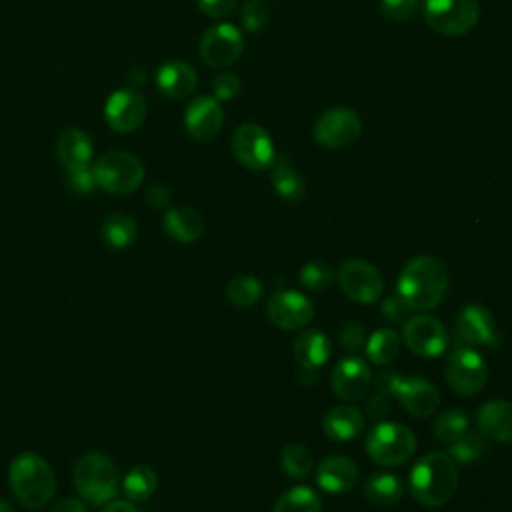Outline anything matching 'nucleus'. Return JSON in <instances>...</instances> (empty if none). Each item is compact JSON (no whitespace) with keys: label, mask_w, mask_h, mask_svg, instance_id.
Segmentation results:
<instances>
[{"label":"nucleus","mask_w":512,"mask_h":512,"mask_svg":"<svg viewBox=\"0 0 512 512\" xmlns=\"http://www.w3.org/2000/svg\"><path fill=\"white\" fill-rule=\"evenodd\" d=\"M450 274L446 264L430 254L408 260L398 276L396 294L414 312L434 310L446 296Z\"/></svg>","instance_id":"obj_1"},{"label":"nucleus","mask_w":512,"mask_h":512,"mask_svg":"<svg viewBox=\"0 0 512 512\" xmlns=\"http://www.w3.org/2000/svg\"><path fill=\"white\" fill-rule=\"evenodd\" d=\"M456 488V462L444 452L424 454L410 470L408 490L412 498L426 508L444 506L454 496Z\"/></svg>","instance_id":"obj_2"},{"label":"nucleus","mask_w":512,"mask_h":512,"mask_svg":"<svg viewBox=\"0 0 512 512\" xmlns=\"http://www.w3.org/2000/svg\"><path fill=\"white\" fill-rule=\"evenodd\" d=\"M8 482L16 500L32 510L44 508L56 492L54 470L36 452H22L10 462Z\"/></svg>","instance_id":"obj_3"},{"label":"nucleus","mask_w":512,"mask_h":512,"mask_svg":"<svg viewBox=\"0 0 512 512\" xmlns=\"http://www.w3.org/2000/svg\"><path fill=\"white\" fill-rule=\"evenodd\" d=\"M74 486L90 504H106L118 488V472L114 462L102 452H86L74 464Z\"/></svg>","instance_id":"obj_4"},{"label":"nucleus","mask_w":512,"mask_h":512,"mask_svg":"<svg viewBox=\"0 0 512 512\" xmlns=\"http://www.w3.org/2000/svg\"><path fill=\"white\" fill-rule=\"evenodd\" d=\"M380 392L392 394L404 412L416 418L430 416L440 406L438 388L418 376H402L398 372H382L376 378Z\"/></svg>","instance_id":"obj_5"},{"label":"nucleus","mask_w":512,"mask_h":512,"mask_svg":"<svg viewBox=\"0 0 512 512\" xmlns=\"http://www.w3.org/2000/svg\"><path fill=\"white\" fill-rule=\"evenodd\" d=\"M364 448L376 464L400 466L412 458L416 450V436L404 424L384 420L370 428Z\"/></svg>","instance_id":"obj_6"},{"label":"nucleus","mask_w":512,"mask_h":512,"mask_svg":"<svg viewBox=\"0 0 512 512\" xmlns=\"http://www.w3.org/2000/svg\"><path fill=\"white\" fill-rule=\"evenodd\" d=\"M96 186L108 194H130L134 192L144 180V166L142 162L124 150H112L102 154L94 168Z\"/></svg>","instance_id":"obj_7"},{"label":"nucleus","mask_w":512,"mask_h":512,"mask_svg":"<svg viewBox=\"0 0 512 512\" xmlns=\"http://www.w3.org/2000/svg\"><path fill=\"white\" fill-rule=\"evenodd\" d=\"M478 0H424L426 24L444 36H462L478 22Z\"/></svg>","instance_id":"obj_8"},{"label":"nucleus","mask_w":512,"mask_h":512,"mask_svg":"<svg viewBox=\"0 0 512 512\" xmlns=\"http://www.w3.org/2000/svg\"><path fill=\"white\" fill-rule=\"evenodd\" d=\"M448 386L460 396L478 394L488 380V366L484 358L470 346H456L444 366Z\"/></svg>","instance_id":"obj_9"},{"label":"nucleus","mask_w":512,"mask_h":512,"mask_svg":"<svg viewBox=\"0 0 512 512\" xmlns=\"http://www.w3.org/2000/svg\"><path fill=\"white\" fill-rule=\"evenodd\" d=\"M340 290L358 304H372L384 292V278L376 266L362 258H348L336 274Z\"/></svg>","instance_id":"obj_10"},{"label":"nucleus","mask_w":512,"mask_h":512,"mask_svg":"<svg viewBox=\"0 0 512 512\" xmlns=\"http://www.w3.org/2000/svg\"><path fill=\"white\" fill-rule=\"evenodd\" d=\"M402 342L420 358H438L448 346V332L446 326L426 312L414 314L404 320Z\"/></svg>","instance_id":"obj_11"},{"label":"nucleus","mask_w":512,"mask_h":512,"mask_svg":"<svg viewBox=\"0 0 512 512\" xmlns=\"http://www.w3.org/2000/svg\"><path fill=\"white\" fill-rule=\"evenodd\" d=\"M232 152L236 160L248 170H266L276 162V150L270 134L254 124H242L232 136Z\"/></svg>","instance_id":"obj_12"},{"label":"nucleus","mask_w":512,"mask_h":512,"mask_svg":"<svg viewBox=\"0 0 512 512\" xmlns=\"http://www.w3.org/2000/svg\"><path fill=\"white\" fill-rule=\"evenodd\" d=\"M312 134L322 148H344L362 134V120L352 108L336 106L316 120Z\"/></svg>","instance_id":"obj_13"},{"label":"nucleus","mask_w":512,"mask_h":512,"mask_svg":"<svg viewBox=\"0 0 512 512\" xmlns=\"http://www.w3.org/2000/svg\"><path fill=\"white\" fill-rule=\"evenodd\" d=\"M266 314L280 330H302L314 318V304L306 294L286 288L268 298Z\"/></svg>","instance_id":"obj_14"},{"label":"nucleus","mask_w":512,"mask_h":512,"mask_svg":"<svg viewBox=\"0 0 512 512\" xmlns=\"http://www.w3.org/2000/svg\"><path fill=\"white\" fill-rule=\"evenodd\" d=\"M244 50V36L234 24H216L200 40V58L214 68L234 64Z\"/></svg>","instance_id":"obj_15"},{"label":"nucleus","mask_w":512,"mask_h":512,"mask_svg":"<svg viewBox=\"0 0 512 512\" xmlns=\"http://www.w3.org/2000/svg\"><path fill=\"white\" fill-rule=\"evenodd\" d=\"M456 340L462 346H494L498 340L492 312L482 304H466L454 322Z\"/></svg>","instance_id":"obj_16"},{"label":"nucleus","mask_w":512,"mask_h":512,"mask_svg":"<svg viewBox=\"0 0 512 512\" xmlns=\"http://www.w3.org/2000/svg\"><path fill=\"white\" fill-rule=\"evenodd\" d=\"M330 386L340 400H360L372 386V372L368 362L360 356H346L338 360L330 374Z\"/></svg>","instance_id":"obj_17"},{"label":"nucleus","mask_w":512,"mask_h":512,"mask_svg":"<svg viewBox=\"0 0 512 512\" xmlns=\"http://www.w3.org/2000/svg\"><path fill=\"white\" fill-rule=\"evenodd\" d=\"M106 122L116 132H132L146 118V100L136 90H116L104 106Z\"/></svg>","instance_id":"obj_18"},{"label":"nucleus","mask_w":512,"mask_h":512,"mask_svg":"<svg viewBox=\"0 0 512 512\" xmlns=\"http://www.w3.org/2000/svg\"><path fill=\"white\" fill-rule=\"evenodd\" d=\"M224 122V112L220 100L214 96H196L184 114V124L188 134L198 142L212 140Z\"/></svg>","instance_id":"obj_19"},{"label":"nucleus","mask_w":512,"mask_h":512,"mask_svg":"<svg viewBox=\"0 0 512 512\" xmlns=\"http://www.w3.org/2000/svg\"><path fill=\"white\" fill-rule=\"evenodd\" d=\"M476 428L490 440L510 444L512 442V402L508 400H488L474 416Z\"/></svg>","instance_id":"obj_20"},{"label":"nucleus","mask_w":512,"mask_h":512,"mask_svg":"<svg viewBox=\"0 0 512 512\" xmlns=\"http://www.w3.org/2000/svg\"><path fill=\"white\" fill-rule=\"evenodd\" d=\"M358 482V466L340 454L326 456L316 468V484L328 494H342Z\"/></svg>","instance_id":"obj_21"},{"label":"nucleus","mask_w":512,"mask_h":512,"mask_svg":"<svg viewBox=\"0 0 512 512\" xmlns=\"http://www.w3.org/2000/svg\"><path fill=\"white\" fill-rule=\"evenodd\" d=\"M294 360L304 370H318L332 354L330 340L320 330H302L292 342Z\"/></svg>","instance_id":"obj_22"},{"label":"nucleus","mask_w":512,"mask_h":512,"mask_svg":"<svg viewBox=\"0 0 512 512\" xmlns=\"http://www.w3.org/2000/svg\"><path fill=\"white\" fill-rule=\"evenodd\" d=\"M156 84L168 98H186L196 90L198 78L188 62L168 60L160 66L156 74Z\"/></svg>","instance_id":"obj_23"},{"label":"nucleus","mask_w":512,"mask_h":512,"mask_svg":"<svg viewBox=\"0 0 512 512\" xmlns=\"http://www.w3.org/2000/svg\"><path fill=\"white\" fill-rule=\"evenodd\" d=\"M322 430L334 442H352L364 430V414L356 406H334L326 412Z\"/></svg>","instance_id":"obj_24"},{"label":"nucleus","mask_w":512,"mask_h":512,"mask_svg":"<svg viewBox=\"0 0 512 512\" xmlns=\"http://www.w3.org/2000/svg\"><path fill=\"white\" fill-rule=\"evenodd\" d=\"M56 156L68 172L88 168L92 160V142L82 130L68 128L56 142Z\"/></svg>","instance_id":"obj_25"},{"label":"nucleus","mask_w":512,"mask_h":512,"mask_svg":"<svg viewBox=\"0 0 512 512\" xmlns=\"http://www.w3.org/2000/svg\"><path fill=\"white\" fill-rule=\"evenodd\" d=\"M162 226L170 238L184 242V244L196 242L198 238H202V234L206 230L204 218L200 216V212H196L194 208H188V206L170 208L164 214Z\"/></svg>","instance_id":"obj_26"},{"label":"nucleus","mask_w":512,"mask_h":512,"mask_svg":"<svg viewBox=\"0 0 512 512\" xmlns=\"http://www.w3.org/2000/svg\"><path fill=\"white\" fill-rule=\"evenodd\" d=\"M404 494V482L386 470L372 472L364 482V496L370 504L380 508H390L400 502Z\"/></svg>","instance_id":"obj_27"},{"label":"nucleus","mask_w":512,"mask_h":512,"mask_svg":"<svg viewBox=\"0 0 512 512\" xmlns=\"http://www.w3.org/2000/svg\"><path fill=\"white\" fill-rule=\"evenodd\" d=\"M274 170H272V188L274 192L288 200V202H298L304 198L306 194V182L304 178L300 176V172H296L284 158L280 160L276 156V162L272 164Z\"/></svg>","instance_id":"obj_28"},{"label":"nucleus","mask_w":512,"mask_h":512,"mask_svg":"<svg viewBox=\"0 0 512 512\" xmlns=\"http://www.w3.org/2000/svg\"><path fill=\"white\" fill-rule=\"evenodd\" d=\"M402 338L392 328H380L366 340V358L378 366L390 364L400 352Z\"/></svg>","instance_id":"obj_29"},{"label":"nucleus","mask_w":512,"mask_h":512,"mask_svg":"<svg viewBox=\"0 0 512 512\" xmlns=\"http://www.w3.org/2000/svg\"><path fill=\"white\" fill-rule=\"evenodd\" d=\"M138 234L136 220L128 214H110L102 224V238L114 250L128 248Z\"/></svg>","instance_id":"obj_30"},{"label":"nucleus","mask_w":512,"mask_h":512,"mask_svg":"<svg viewBox=\"0 0 512 512\" xmlns=\"http://www.w3.org/2000/svg\"><path fill=\"white\" fill-rule=\"evenodd\" d=\"M156 486H158V476L146 464H138V466L130 468V472L122 480L124 494L128 496L130 502L148 500L156 492Z\"/></svg>","instance_id":"obj_31"},{"label":"nucleus","mask_w":512,"mask_h":512,"mask_svg":"<svg viewBox=\"0 0 512 512\" xmlns=\"http://www.w3.org/2000/svg\"><path fill=\"white\" fill-rule=\"evenodd\" d=\"M322 500L310 486H292L274 504L272 512H320Z\"/></svg>","instance_id":"obj_32"},{"label":"nucleus","mask_w":512,"mask_h":512,"mask_svg":"<svg viewBox=\"0 0 512 512\" xmlns=\"http://www.w3.org/2000/svg\"><path fill=\"white\" fill-rule=\"evenodd\" d=\"M488 438L484 434H480L478 430L476 432H470L466 430L464 434H460L456 440L448 442V456L454 460V462H460V464H472L476 460H480L484 456V452L488 450Z\"/></svg>","instance_id":"obj_33"},{"label":"nucleus","mask_w":512,"mask_h":512,"mask_svg":"<svg viewBox=\"0 0 512 512\" xmlns=\"http://www.w3.org/2000/svg\"><path fill=\"white\" fill-rule=\"evenodd\" d=\"M264 294V284L250 274L234 276L226 286V298L236 308L254 306Z\"/></svg>","instance_id":"obj_34"},{"label":"nucleus","mask_w":512,"mask_h":512,"mask_svg":"<svg viewBox=\"0 0 512 512\" xmlns=\"http://www.w3.org/2000/svg\"><path fill=\"white\" fill-rule=\"evenodd\" d=\"M432 430H434V436L438 440L448 444V442L456 440L460 434H464L468 430V414L458 406L446 408L436 416V420L432 424Z\"/></svg>","instance_id":"obj_35"},{"label":"nucleus","mask_w":512,"mask_h":512,"mask_svg":"<svg viewBox=\"0 0 512 512\" xmlns=\"http://www.w3.org/2000/svg\"><path fill=\"white\" fill-rule=\"evenodd\" d=\"M280 464H282V470L286 472V476L294 478V480L306 478L314 468L312 452L302 444H288L282 450Z\"/></svg>","instance_id":"obj_36"},{"label":"nucleus","mask_w":512,"mask_h":512,"mask_svg":"<svg viewBox=\"0 0 512 512\" xmlns=\"http://www.w3.org/2000/svg\"><path fill=\"white\" fill-rule=\"evenodd\" d=\"M334 280V272L330 270L328 264L320 262V260H312L306 262L300 268V284L312 292H322L326 290Z\"/></svg>","instance_id":"obj_37"},{"label":"nucleus","mask_w":512,"mask_h":512,"mask_svg":"<svg viewBox=\"0 0 512 512\" xmlns=\"http://www.w3.org/2000/svg\"><path fill=\"white\" fill-rule=\"evenodd\" d=\"M270 18V8L264 0H248L244 6H242V24H244V30L254 34L258 32Z\"/></svg>","instance_id":"obj_38"},{"label":"nucleus","mask_w":512,"mask_h":512,"mask_svg":"<svg viewBox=\"0 0 512 512\" xmlns=\"http://www.w3.org/2000/svg\"><path fill=\"white\" fill-rule=\"evenodd\" d=\"M418 4L420 0H380V12L388 20L404 22L416 14Z\"/></svg>","instance_id":"obj_39"},{"label":"nucleus","mask_w":512,"mask_h":512,"mask_svg":"<svg viewBox=\"0 0 512 512\" xmlns=\"http://www.w3.org/2000/svg\"><path fill=\"white\" fill-rule=\"evenodd\" d=\"M212 92L216 100H232L240 92V78L232 72H222L214 78Z\"/></svg>","instance_id":"obj_40"},{"label":"nucleus","mask_w":512,"mask_h":512,"mask_svg":"<svg viewBox=\"0 0 512 512\" xmlns=\"http://www.w3.org/2000/svg\"><path fill=\"white\" fill-rule=\"evenodd\" d=\"M340 342L346 350L350 352H356L360 350L364 344H366V330H364V324L358 322V320H350L342 326L340 330Z\"/></svg>","instance_id":"obj_41"},{"label":"nucleus","mask_w":512,"mask_h":512,"mask_svg":"<svg viewBox=\"0 0 512 512\" xmlns=\"http://www.w3.org/2000/svg\"><path fill=\"white\" fill-rule=\"evenodd\" d=\"M68 186L76 194H88L96 186L92 168L88 166V168H80V170L68 172Z\"/></svg>","instance_id":"obj_42"},{"label":"nucleus","mask_w":512,"mask_h":512,"mask_svg":"<svg viewBox=\"0 0 512 512\" xmlns=\"http://www.w3.org/2000/svg\"><path fill=\"white\" fill-rule=\"evenodd\" d=\"M198 6L210 18H224L236 8V0H198Z\"/></svg>","instance_id":"obj_43"},{"label":"nucleus","mask_w":512,"mask_h":512,"mask_svg":"<svg viewBox=\"0 0 512 512\" xmlns=\"http://www.w3.org/2000/svg\"><path fill=\"white\" fill-rule=\"evenodd\" d=\"M146 202H148L150 208L160 210V208L168 206V202H170V190H168L164 184H152V186L146 190Z\"/></svg>","instance_id":"obj_44"},{"label":"nucleus","mask_w":512,"mask_h":512,"mask_svg":"<svg viewBox=\"0 0 512 512\" xmlns=\"http://www.w3.org/2000/svg\"><path fill=\"white\" fill-rule=\"evenodd\" d=\"M382 312L386 318L390 320H404L406 312H408V306L398 298V294H394L392 298H386L384 304H382Z\"/></svg>","instance_id":"obj_45"},{"label":"nucleus","mask_w":512,"mask_h":512,"mask_svg":"<svg viewBox=\"0 0 512 512\" xmlns=\"http://www.w3.org/2000/svg\"><path fill=\"white\" fill-rule=\"evenodd\" d=\"M368 412H370V416H374V418L384 416V414L388 412V394L378 392V394L368 402Z\"/></svg>","instance_id":"obj_46"},{"label":"nucleus","mask_w":512,"mask_h":512,"mask_svg":"<svg viewBox=\"0 0 512 512\" xmlns=\"http://www.w3.org/2000/svg\"><path fill=\"white\" fill-rule=\"evenodd\" d=\"M50 512H86V506L76 498H62L50 508Z\"/></svg>","instance_id":"obj_47"},{"label":"nucleus","mask_w":512,"mask_h":512,"mask_svg":"<svg viewBox=\"0 0 512 512\" xmlns=\"http://www.w3.org/2000/svg\"><path fill=\"white\" fill-rule=\"evenodd\" d=\"M102 512H138V508L132 502L116 500V502H106Z\"/></svg>","instance_id":"obj_48"},{"label":"nucleus","mask_w":512,"mask_h":512,"mask_svg":"<svg viewBox=\"0 0 512 512\" xmlns=\"http://www.w3.org/2000/svg\"><path fill=\"white\" fill-rule=\"evenodd\" d=\"M130 78H132V84H142L146 80V72L142 68H132Z\"/></svg>","instance_id":"obj_49"},{"label":"nucleus","mask_w":512,"mask_h":512,"mask_svg":"<svg viewBox=\"0 0 512 512\" xmlns=\"http://www.w3.org/2000/svg\"><path fill=\"white\" fill-rule=\"evenodd\" d=\"M0 512H16V508L8 500H0Z\"/></svg>","instance_id":"obj_50"}]
</instances>
